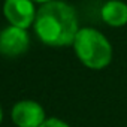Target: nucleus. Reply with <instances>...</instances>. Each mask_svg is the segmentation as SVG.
Segmentation results:
<instances>
[{"instance_id": "nucleus-3", "label": "nucleus", "mask_w": 127, "mask_h": 127, "mask_svg": "<svg viewBox=\"0 0 127 127\" xmlns=\"http://www.w3.org/2000/svg\"><path fill=\"white\" fill-rule=\"evenodd\" d=\"M12 121L18 127H40L45 123V111L34 100H21L12 108Z\"/></svg>"}, {"instance_id": "nucleus-1", "label": "nucleus", "mask_w": 127, "mask_h": 127, "mask_svg": "<svg viewBox=\"0 0 127 127\" xmlns=\"http://www.w3.org/2000/svg\"><path fill=\"white\" fill-rule=\"evenodd\" d=\"M34 30L40 40L52 46L73 43L79 29L75 9L61 0L43 3L34 17Z\"/></svg>"}, {"instance_id": "nucleus-6", "label": "nucleus", "mask_w": 127, "mask_h": 127, "mask_svg": "<svg viewBox=\"0 0 127 127\" xmlns=\"http://www.w3.org/2000/svg\"><path fill=\"white\" fill-rule=\"evenodd\" d=\"M102 18L112 27H121L127 23V5L120 0H111L102 8Z\"/></svg>"}, {"instance_id": "nucleus-2", "label": "nucleus", "mask_w": 127, "mask_h": 127, "mask_svg": "<svg viewBox=\"0 0 127 127\" xmlns=\"http://www.w3.org/2000/svg\"><path fill=\"white\" fill-rule=\"evenodd\" d=\"M73 48L78 58L90 69H103L112 60V46L109 40L96 29H79Z\"/></svg>"}, {"instance_id": "nucleus-4", "label": "nucleus", "mask_w": 127, "mask_h": 127, "mask_svg": "<svg viewBox=\"0 0 127 127\" xmlns=\"http://www.w3.org/2000/svg\"><path fill=\"white\" fill-rule=\"evenodd\" d=\"M29 48V34L26 29L9 26L0 32V52L3 55L15 57Z\"/></svg>"}, {"instance_id": "nucleus-7", "label": "nucleus", "mask_w": 127, "mask_h": 127, "mask_svg": "<svg viewBox=\"0 0 127 127\" xmlns=\"http://www.w3.org/2000/svg\"><path fill=\"white\" fill-rule=\"evenodd\" d=\"M40 127H70V126L60 118H48V120H45V123Z\"/></svg>"}, {"instance_id": "nucleus-9", "label": "nucleus", "mask_w": 127, "mask_h": 127, "mask_svg": "<svg viewBox=\"0 0 127 127\" xmlns=\"http://www.w3.org/2000/svg\"><path fill=\"white\" fill-rule=\"evenodd\" d=\"M36 2H43V3H46V2H51V0H36Z\"/></svg>"}, {"instance_id": "nucleus-5", "label": "nucleus", "mask_w": 127, "mask_h": 127, "mask_svg": "<svg viewBox=\"0 0 127 127\" xmlns=\"http://www.w3.org/2000/svg\"><path fill=\"white\" fill-rule=\"evenodd\" d=\"M3 12L12 26L26 29L34 21V6L32 0H5Z\"/></svg>"}, {"instance_id": "nucleus-8", "label": "nucleus", "mask_w": 127, "mask_h": 127, "mask_svg": "<svg viewBox=\"0 0 127 127\" xmlns=\"http://www.w3.org/2000/svg\"><path fill=\"white\" fill-rule=\"evenodd\" d=\"M2 120H3V112H2V106H0V123H2Z\"/></svg>"}]
</instances>
